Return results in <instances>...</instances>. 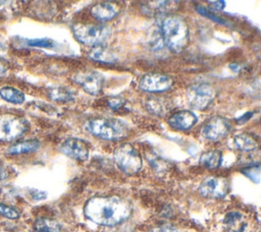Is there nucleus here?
<instances>
[{
  "label": "nucleus",
  "instance_id": "f257e3e1",
  "mask_svg": "<svg viewBox=\"0 0 261 232\" xmlns=\"http://www.w3.org/2000/svg\"><path fill=\"white\" fill-rule=\"evenodd\" d=\"M86 217L101 226H115L125 221L132 213L130 204L117 196H96L84 207Z\"/></svg>",
  "mask_w": 261,
  "mask_h": 232
},
{
  "label": "nucleus",
  "instance_id": "f03ea898",
  "mask_svg": "<svg viewBox=\"0 0 261 232\" xmlns=\"http://www.w3.org/2000/svg\"><path fill=\"white\" fill-rule=\"evenodd\" d=\"M161 33L165 45L175 53L181 52L188 44L189 27L179 15L165 17L161 25Z\"/></svg>",
  "mask_w": 261,
  "mask_h": 232
},
{
  "label": "nucleus",
  "instance_id": "7ed1b4c3",
  "mask_svg": "<svg viewBox=\"0 0 261 232\" xmlns=\"http://www.w3.org/2000/svg\"><path fill=\"white\" fill-rule=\"evenodd\" d=\"M85 128L90 134L106 140H120L128 134L127 127L116 119H91L87 121Z\"/></svg>",
  "mask_w": 261,
  "mask_h": 232
},
{
  "label": "nucleus",
  "instance_id": "20e7f679",
  "mask_svg": "<svg viewBox=\"0 0 261 232\" xmlns=\"http://www.w3.org/2000/svg\"><path fill=\"white\" fill-rule=\"evenodd\" d=\"M72 33L81 43L97 47L102 46L111 36V29L101 24H75L72 27Z\"/></svg>",
  "mask_w": 261,
  "mask_h": 232
},
{
  "label": "nucleus",
  "instance_id": "39448f33",
  "mask_svg": "<svg viewBox=\"0 0 261 232\" xmlns=\"http://www.w3.org/2000/svg\"><path fill=\"white\" fill-rule=\"evenodd\" d=\"M113 158L117 167L127 175H134L142 168V157L140 153L128 143L116 147L113 152Z\"/></svg>",
  "mask_w": 261,
  "mask_h": 232
},
{
  "label": "nucleus",
  "instance_id": "423d86ee",
  "mask_svg": "<svg viewBox=\"0 0 261 232\" xmlns=\"http://www.w3.org/2000/svg\"><path fill=\"white\" fill-rule=\"evenodd\" d=\"M29 129V125L20 117L4 113L0 114V141L11 142L22 136Z\"/></svg>",
  "mask_w": 261,
  "mask_h": 232
},
{
  "label": "nucleus",
  "instance_id": "0eeeda50",
  "mask_svg": "<svg viewBox=\"0 0 261 232\" xmlns=\"http://www.w3.org/2000/svg\"><path fill=\"white\" fill-rule=\"evenodd\" d=\"M215 89L206 83H198L187 89V99L194 109H205L214 99Z\"/></svg>",
  "mask_w": 261,
  "mask_h": 232
},
{
  "label": "nucleus",
  "instance_id": "6e6552de",
  "mask_svg": "<svg viewBox=\"0 0 261 232\" xmlns=\"http://www.w3.org/2000/svg\"><path fill=\"white\" fill-rule=\"evenodd\" d=\"M228 181L223 177L209 176L205 178L200 186L199 192L206 198H222L228 192Z\"/></svg>",
  "mask_w": 261,
  "mask_h": 232
},
{
  "label": "nucleus",
  "instance_id": "1a4fd4ad",
  "mask_svg": "<svg viewBox=\"0 0 261 232\" xmlns=\"http://www.w3.org/2000/svg\"><path fill=\"white\" fill-rule=\"evenodd\" d=\"M172 84L173 81L169 76L158 73H149L141 78L139 87L146 92L157 93L168 90Z\"/></svg>",
  "mask_w": 261,
  "mask_h": 232
},
{
  "label": "nucleus",
  "instance_id": "9d476101",
  "mask_svg": "<svg viewBox=\"0 0 261 232\" xmlns=\"http://www.w3.org/2000/svg\"><path fill=\"white\" fill-rule=\"evenodd\" d=\"M72 80L91 95H98L103 88V77L95 71H84L75 74Z\"/></svg>",
  "mask_w": 261,
  "mask_h": 232
},
{
  "label": "nucleus",
  "instance_id": "9b49d317",
  "mask_svg": "<svg viewBox=\"0 0 261 232\" xmlns=\"http://www.w3.org/2000/svg\"><path fill=\"white\" fill-rule=\"evenodd\" d=\"M230 129L229 122L222 117H213L209 119L203 126L201 134L205 139L218 140L224 137Z\"/></svg>",
  "mask_w": 261,
  "mask_h": 232
},
{
  "label": "nucleus",
  "instance_id": "f8f14e48",
  "mask_svg": "<svg viewBox=\"0 0 261 232\" xmlns=\"http://www.w3.org/2000/svg\"><path fill=\"white\" fill-rule=\"evenodd\" d=\"M59 149L63 154L77 160H86L90 152L88 143L77 138L66 139Z\"/></svg>",
  "mask_w": 261,
  "mask_h": 232
},
{
  "label": "nucleus",
  "instance_id": "ddd939ff",
  "mask_svg": "<svg viewBox=\"0 0 261 232\" xmlns=\"http://www.w3.org/2000/svg\"><path fill=\"white\" fill-rule=\"evenodd\" d=\"M198 122V117L189 110H180L173 113L168 119V124L171 128L178 131H186L191 129Z\"/></svg>",
  "mask_w": 261,
  "mask_h": 232
},
{
  "label": "nucleus",
  "instance_id": "4468645a",
  "mask_svg": "<svg viewBox=\"0 0 261 232\" xmlns=\"http://www.w3.org/2000/svg\"><path fill=\"white\" fill-rule=\"evenodd\" d=\"M119 12V6L113 2H99L91 8V14L100 21L112 19Z\"/></svg>",
  "mask_w": 261,
  "mask_h": 232
},
{
  "label": "nucleus",
  "instance_id": "2eb2a0df",
  "mask_svg": "<svg viewBox=\"0 0 261 232\" xmlns=\"http://www.w3.org/2000/svg\"><path fill=\"white\" fill-rule=\"evenodd\" d=\"M41 146V143L37 139H30L17 142L11 145L7 152L10 154H21V153H29L36 151Z\"/></svg>",
  "mask_w": 261,
  "mask_h": 232
},
{
  "label": "nucleus",
  "instance_id": "dca6fc26",
  "mask_svg": "<svg viewBox=\"0 0 261 232\" xmlns=\"http://www.w3.org/2000/svg\"><path fill=\"white\" fill-rule=\"evenodd\" d=\"M89 57L93 60L104 62V63H113L116 60L115 54L108 48L102 46L93 47L89 52Z\"/></svg>",
  "mask_w": 261,
  "mask_h": 232
},
{
  "label": "nucleus",
  "instance_id": "f3484780",
  "mask_svg": "<svg viewBox=\"0 0 261 232\" xmlns=\"http://www.w3.org/2000/svg\"><path fill=\"white\" fill-rule=\"evenodd\" d=\"M222 163V153L219 150L204 152L200 157V164L208 169H217Z\"/></svg>",
  "mask_w": 261,
  "mask_h": 232
},
{
  "label": "nucleus",
  "instance_id": "a211bd4d",
  "mask_svg": "<svg viewBox=\"0 0 261 232\" xmlns=\"http://www.w3.org/2000/svg\"><path fill=\"white\" fill-rule=\"evenodd\" d=\"M0 96L5 101L13 104H21L25 99L24 94L20 90L10 86L2 87L0 89Z\"/></svg>",
  "mask_w": 261,
  "mask_h": 232
},
{
  "label": "nucleus",
  "instance_id": "6ab92c4d",
  "mask_svg": "<svg viewBox=\"0 0 261 232\" xmlns=\"http://www.w3.org/2000/svg\"><path fill=\"white\" fill-rule=\"evenodd\" d=\"M234 146L242 151H251L257 147V141L249 134H239L233 138Z\"/></svg>",
  "mask_w": 261,
  "mask_h": 232
},
{
  "label": "nucleus",
  "instance_id": "aec40b11",
  "mask_svg": "<svg viewBox=\"0 0 261 232\" xmlns=\"http://www.w3.org/2000/svg\"><path fill=\"white\" fill-rule=\"evenodd\" d=\"M34 228L37 232H60L61 225L51 219L47 218H39L35 221Z\"/></svg>",
  "mask_w": 261,
  "mask_h": 232
},
{
  "label": "nucleus",
  "instance_id": "412c9836",
  "mask_svg": "<svg viewBox=\"0 0 261 232\" xmlns=\"http://www.w3.org/2000/svg\"><path fill=\"white\" fill-rule=\"evenodd\" d=\"M49 96L51 99L60 102H66L73 99V94L64 87H54L49 91Z\"/></svg>",
  "mask_w": 261,
  "mask_h": 232
},
{
  "label": "nucleus",
  "instance_id": "4be33fe9",
  "mask_svg": "<svg viewBox=\"0 0 261 232\" xmlns=\"http://www.w3.org/2000/svg\"><path fill=\"white\" fill-rule=\"evenodd\" d=\"M146 107L147 109L156 114V115H163L167 112V108H166V104L163 102V100L159 99V98H150L147 100L146 103Z\"/></svg>",
  "mask_w": 261,
  "mask_h": 232
},
{
  "label": "nucleus",
  "instance_id": "5701e85b",
  "mask_svg": "<svg viewBox=\"0 0 261 232\" xmlns=\"http://www.w3.org/2000/svg\"><path fill=\"white\" fill-rule=\"evenodd\" d=\"M0 216L2 217H5L7 219H11V220H14V219H18L20 214L17 210H15L14 207L12 206H9L7 204H4V203H1L0 202Z\"/></svg>",
  "mask_w": 261,
  "mask_h": 232
},
{
  "label": "nucleus",
  "instance_id": "b1692460",
  "mask_svg": "<svg viewBox=\"0 0 261 232\" xmlns=\"http://www.w3.org/2000/svg\"><path fill=\"white\" fill-rule=\"evenodd\" d=\"M28 45L32 47H44V48H51L54 45V42L48 38L42 39H31L28 40Z\"/></svg>",
  "mask_w": 261,
  "mask_h": 232
},
{
  "label": "nucleus",
  "instance_id": "393cba45",
  "mask_svg": "<svg viewBox=\"0 0 261 232\" xmlns=\"http://www.w3.org/2000/svg\"><path fill=\"white\" fill-rule=\"evenodd\" d=\"M244 175H246L248 178H250L252 181H254L255 183L259 182L260 179V167L259 165L250 167V168H246L245 170H243Z\"/></svg>",
  "mask_w": 261,
  "mask_h": 232
},
{
  "label": "nucleus",
  "instance_id": "a878e982",
  "mask_svg": "<svg viewBox=\"0 0 261 232\" xmlns=\"http://www.w3.org/2000/svg\"><path fill=\"white\" fill-rule=\"evenodd\" d=\"M196 10H197V11H198L200 14H202V15H204V16H207V17L211 18L212 20H214V21H216V22H218V24H221V25H225V20H223L222 18L218 17L217 15H214V14H212V12H211V11L207 10L206 8H204V7H203V6H201V5L197 6V7H196Z\"/></svg>",
  "mask_w": 261,
  "mask_h": 232
},
{
  "label": "nucleus",
  "instance_id": "bb28decb",
  "mask_svg": "<svg viewBox=\"0 0 261 232\" xmlns=\"http://www.w3.org/2000/svg\"><path fill=\"white\" fill-rule=\"evenodd\" d=\"M108 105L112 109H119L123 105V100L120 97H113L108 101Z\"/></svg>",
  "mask_w": 261,
  "mask_h": 232
},
{
  "label": "nucleus",
  "instance_id": "cd10ccee",
  "mask_svg": "<svg viewBox=\"0 0 261 232\" xmlns=\"http://www.w3.org/2000/svg\"><path fill=\"white\" fill-rule=\"evenodd\" d=\"M241 214L240 213H237V212H232V213H229L227 214L226 218H225V222L227 224H233L236 222H238L240 219H241Z\"/></svg>",
  "mask_w": 261,
  "mask_h": 232
},
{
  "label": "nucleus",
  "instance_id": "c85d7f7f",
  "mask_svg": "<svg viewBox=\"0 0 261 232\" xmlns=\"http://www.w3.org/2000/svg\"><path fill=\"white\" fill-rule=\"evenodd\" d=\"M150 232H178V231L171 226H159V227L153 228Z\"/></svg>",
  "mask_w": 261,
  "mask_h": 232
},
{
  "label": "nucleus",
  "instance_id": "c756f323",
  "mask_svg": "<svg viewBox=\"0 0 261 232\" xmlns=\"http://www.w3.org/2000/svg\"><path fill=\"white\" fill-rule=\"evenodd\" d=\"M8 176H9V172H8L7 167L5 166L4 163H2L0 160V181L8 178Z\"/></svg>",
  "mask_w": 261,
  "mask_h": 232
},
{
  "label": "nucleus",
  "instance_id": "7c9ffc66",
  "mask_svg": "<svg viewBox=\"0 0 261 232\" xmlns=\"http://www.w3.org/2000/svg\"><path fill=\"white\" fill-rule=\"evenodd\" d=\"M211 4L212 8L215 10H222L225 7V2L224 1H209Z\"/></svg>",
  "mask_w": 261,
  "mask_h": 232
},
{
  "label": "nucleus",
  "instance_id": "2f4dec72",
  "mask_svg": "<svg viewBox=\"0 0 261 232\" xmlns=\"http://www.w3.org/2000/svg\"><path fill=\"white\" fill-rule=\"evenodd\" d=\"M8 68V62L4 59L0 57V76L4 75L7 72Z\"/></svg>",
  "mask_w": 261,
  "mask_h": 232
},
{
  "label": "nucleus",
  "instance_id": "473e14b6",
  "mask_svg": "<svg viewBox=\"0 0 261 232\" xmlns=\"http://www.w3.org/2000/svg\"><path fill=\"white\" fill-rule=\"evenodd\" d=\"M32 196L34 199H44L46 197V193L38 190H34L32 193Z\"/></svg>",
  "mask_w": 261,
  "mask_h": 232
},
{
  "label": "nucleus",
  "instance_id": "72a5a7b5",
  "mask_svg": "<svg viewBox=\"0 0 261 232\" xmlns=\"http://www.w3.org/2000/svg\"><path fill=\"white\" fill-rule=\"evenodd\" d=\"M253 115V112H247L246 114H244L243 117H241V118H239L238 119V122L239 123H244V122H247L251 117Z\"/></svg>",
  "mask_w": 261,
  "mask_h": 232
},
{
  "label": "nucleus",
  "instance_id": "f704fd0d",
  "mask_svg": "<svg viewBox=\"0 0 261 232\" xmlns=\"http://www.w3.org/2000/svg\"><path fill=\"white\" fill-rule=\"evenodd\" d=\"M36 232H37V231H36Z\"/></svg>",
  "mask_w": 261,
  "mask_h": 232
}]
</instances>
